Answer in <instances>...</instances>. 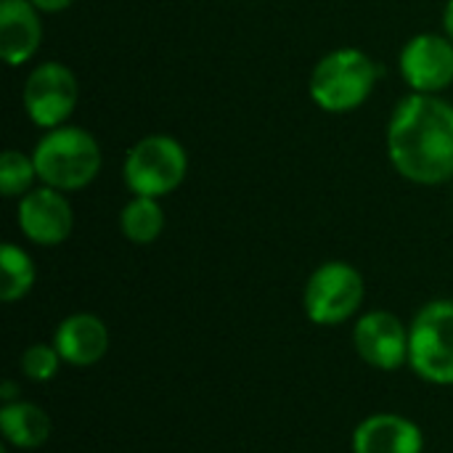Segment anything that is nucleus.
Masks as SVG:
<instances>
[{
	"instance_id": "0eeeda50",
	"label": "nucleus",
	"mask_w": 453,
	"mask_h": 453,
	"mask_svg": "<svg viewBox=\"0 0 453 453\" xmlns=\"http://www.w3.org/2000/svg\"><path fill=\"white\" fill-rule=\"evenodd\" d=\"M77 101L80 82L64 61H40L29 69L21 88V106L35 127L45 133L66 125L77 109Z\"/></svg>"
},
{
	"instance_id": "4be33fe9",
	"label": "nucleus",
	"mask_w": 453,
	"mask_h": 453,
	"mask_svg": "<svg viewBox=\"0 0 453 453\" xmlns=\"http://www.w3.org/2000/svg\"><path fill=\"white\" fill-rule=\"evenodd\" d=\"M0 453H8V451H5V449H0Z\"/></svg>"
},
{
	"instance_id": "aec40b11",
	"label": "nucleus",
	"mask_w": 453,
	"mask_h": 453,
	"mask_svg": "<svg viewBox=\"0 0 453 453\" xmlns=\"http://www.w3.org/2000/svg\"><path fill=\"white\" fill-rule=\"evenodd\" d=\"M441 24H443V35H446V37H449V40L453 42V0H449V3H446Z\"/></svg>"
},
{
	"instance_id": "6ab92c4d",
	"label": "nucleus",
	"mask_w": 453,
	"mask_h": 453,
	"mask_svg": "<svg viewBox=\"0 0 453 453\" xmlns=\"http://www.w3.org/2000/svg\"><path fill=\"white\" fill-rule=\"evenodd\" d=\"M29 3L45 16V13H61V11H66L74 0H29Z\"/></svg>"
},
{
	"instance_id": "9b49d317",
	"label": "nucleus",
	"mask_w": 453,
	"mask_h": 453,
	"mask_svg": "<svg viewBox=\"0 0 453 453\" xmlns=\"http://www.w3.org/2000/svg\"><path fill=\"white\" fill-rule=\"evenodd\" d=\"M42 13L29 0H0V50L8 66L29 64L42 48Z\"/></svg>"
},
{
	"instance_id": "412c9836",
	"label": "nucleus",
	"mask_w": 453,
	"mask_h": 453,
	"mask_svg": "<svg viewBox=\"0 0 453 453\" xmlns=\"http://www.w3.org/2000/svg\"><path fill=\"white\" fill-rule=\"evenodd\" d=\"M0 395H3V401H5V403H13L16 385H13V382H3V388H0Z\"/></svg>"
},
{
	"instance_id": "20e7f679",
	"label": "nucleus",
	"mask_w": 453,
	"mask_h": 453,
	"mask_svg": "<svg viewBox=\"0 0 453 453\" xmlns=\"http://www.w3.org/2000/svg\"><path fill=\"white\" fill-rule=\"evenodd\" d=\"M186 175L188 151L178 138L167 133L143 135L127 149L122 162V180L133 196H170L183 186Z\"/></svg>"
},
{
	"instance_id": "dca6fc26",
	"label": "nucleus",
	"mask_w": 453,
	"mask_h": 453,
	"mask_svg": "<svg viewBox=\"0 0 453 453\" xmlns=\"http://www.w3.org/2000/svg\"><path fill=\"white\" fill-rule=\"evenodd\" d=\"M0 297L3 303H19L24 300L35 281H37V268L35 260L29 257L27 250H21L13 242H5L0 247Z\"/></svg>"
},
{
	"instance_id": "f03ea898",
	"label": "nucleus",
	"mask_w": 453,
	"mask_h": 453,
	"mask_svg": "<svg viewBox=\"0 0 453 453\" xmlns=\"http://www.w3.org/2000/svg\"><path fill=\"white\" fill-rule=\"evenodd\" d=\"M32 159L42 186L74 194L98 178L104 167V149L90 130L66 122L40 135L32 149Z\"/></svg>"
},
{
	"instance_id": "f8f14e48",
	"label": "nucleus",
	"mask_w": 453,
	"mask_h": 453,
	"mask_svg": "<svg viewBox=\"0 0 453 453\" xmlns=\"http://www.w3.org/2000/svg\"><path fill=\"white\" fill-rule=\"evenodd\" d=\"M53 345L69 366H96L109 353V329L93 313L66 316L53 334Z\"/></svg>"
},
{
	"instance_id": "ddd939ff",
	"label": "nucleus",
	"mask_w": 453,
	"mask_h": 453,
	"mask_svg": "<svg viewBox=\"0 0 453 453\" xmlns=\"http://www.w3.org/2000/svg\"><path fill=\"white\" fill-rule=\"evenodd\" d=\"M419 425L401 414H372L353 430V453H422Z\"/></svg>"
},
{
	"instance_id": "2eb2a0df",
	"label": "nucleus",
	"mask_w": 453,
	"mask_h": 453,
	"mask_svg": "<svg viewBox=\"0 0 453 453\" xmlns=\"http://www.w3.org/2000/svg\"><path fill=\"white\" fill-rule=\"evenodd\" d=\"M167 226L165 207L151 196H133L119 210V231L133 244H154Z\"/></svg>"
},
{
	"instance_id": "a211bd4d",
	"label": "nucleus",
	"mask_w": 453,
	"mask_h": 453,
	"mask_svg": "<svg viewBox=\"0 0 453 453\" xmlns=\"http://www.w3.org/2000/svg\"><path fill=\"white\" fill-rule=\"evenodd\" d=\"M64 358L58 356L56 345H29L24 353H21V374L32 382H50L58 369H61Z\"/></svg>"
},
{
	"instance_id": "4468645a",
	"label": "nucleus",
	"mask_w": 453,
	"mask_h": 453,
	"mask_svg": "<svg viewBox=\"0 0 453 453\" xmlns=\"http://www.w3.org/2000/svg\"><path fill=\"white\" fill-rule=\"evenodd\" d=\"M50 430H53V425H50V417L45 414V409H40L29 401L3 403V409H0V433H3V441L13 449L35 451L48 443Z\"/></svg>"
},
{
	"instance_id": "f257e3e1",
	"label": "nucleus",
	"mask_w": 453,
	"mask_h": 453,
	"mask_svg": "<svg viewBox=\"0 0 453 453\" xmlns=\"http://www.w3.org/2000/svg\"><path fill=\"white\" fill-rule=\"evenodd\" d=\"M393 170L414 186L453 180V104L443 96H403L385 133Z\"/></svg>"
},
{
	"instance_id": "9d476101",
	"label": "nucleus",
	"mask_w": 453,
	"mask_h": 453,
	"mask_svg": "<svg viewBox=\"0 0 453 453\" xmlns=\"http://www.w3.org/2000/svg\"><path fill=\"white\" fill-rule=\"evenodd\" d=\"M353 345L364 364L398 372L409 364V326L390 311H369L353 326Z\"/></svg>"
},
{
	"instance_id": "f3484780",
	"label": "nucleus",
	"mask_w": 453,
	"mask_h": 453,
	"mask_svg": "<svg viewBox=\"0 0 453 453\" xmlns=\"http://www.w3.org/2000/svg\"><path fill=\"white\" fill-rule=\"evenodd\" d=\"M35 186H40L32 154L19 149H5L0 157V194L5 199H21Z\"/></svg>"
},
{
	"instance_id": "6e6552de",
	"label": "nucleus",
	"mask_w": 453,
	"mask_h": 453,
	"mask_svg": "<svg viewBox=\"0 0 453 453\" xmlns=\"http://www.w3.org/2000/svg\"><path fill=\"white\" fill-rule=\"evenodd\" d=\"M398 69L411 93L441 96L453 85V42L443 32H419L403 42Z\"/></svg>"
},
{
	"instance_id": "7ed1b4c3",
	"label": "nucleus",
	"mask_w": 453,
	"mask_h": 453,
	"mask_svg": "<svg viewBox=\"0 0 453 453\" xmlns=\"http://www.w3.org/2000/svg\"><path fill=\"white\" fill-rule=\"evenodd\" d=\"M382 66L361 48L342 45L324 53L311 69V101L326 114L358 111L374 93Z\"/></svg>"
},
{
	"instance_id": "39448f33",
	"label": "nucleus",
	"mask_w": 453,
	"mask_h": 453,
	"mask_svg": "<svg viewBox=\"0 0 453 453\" xmlns=\"http://www.w3.org/2000/svg\"><path fill=\"white\" fill-rule=\"evenodd\" d=\"M409 366L430 385H453V300L419 308L409 326Z\"/></svg>"
},
{
	"instance_id": "423d86ee",
	"label": "nucleus",
	"mask_w": 453,
	"mask_h": 453,
	"mask_svg": "<svg viewBox=\"0 0 453 453\" xmlns=\"http://www.w3.org/2000/svg\"><path fill=\"white\" fill-rule=\"evenodd\" d=\"M364 297L366 281L361 271L345 260H329L308 276L303 308L316 326H340L358 316Z\"/></svg>"
},
{
	"instance_id": "1a4fd4ad",
	"label": "nucleus",
	"mask_w": 453,
	"mask_h": 453,
	"mask_svg": "<svg viewBox=\"0 0 453 453\" xmlns=\"http://www.w3.org/2000/svg\"><path fill=\"white\" fill-rule=\"evenodd\" d=\"M16 223L27 242L37 247H58L72 236L74 212L64 191L40 183L19 199Z\"/></svg>"
}]
</instances>
